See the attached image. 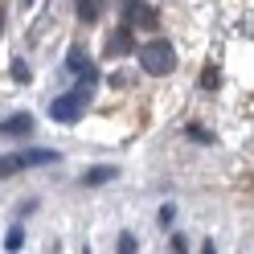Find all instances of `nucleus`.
Masks as SVG:
<instances>
[{
	"mask_svg": "<svg viewBox=\"0 0 254 254\" xmlns=\"http://www.w3.org/2000/svg\"><path fill=\"white\" fill-rule=\"evenodd\" d=\"M21 246H25V230H21V226H12L8 238H4V250H21Z\"/></svg>",
	"mask_w": 254,
	"mask_h": 254,
	"instance_id": "nucleus-8",
	"label": "nucleus"
},
{
	"mask_svg": "<svg viewBox=\"0 0 254 254\" xmlns=\"http://www.w3.org/2000/svg\"><path fill=\"white\" fill-rule=\"evenodd\" d=\"M12 78H17V82H29V66H25V62L17 58V62H12Z\"/></svg>",
	"mask_w": 254,
	"mask_h": 254,
	"instance_id": "nucleus-13",
	"label": "nucleus"
},
{
	"mask_svg": "<svg viewBox=\"0 0 254 254\" xmlns=\"http://www.w3.org/2000/svg\"><path fill=\"white\" fill-rule=\"evenodd\" d=\"M119 177V168L115 164H99V168H86V177H82V185H107V181H115Z\"/></svg>",
	"mask_w": 254,
	"mask_h": 254,
	"instance_id": "nucleus-6",
	"label": "nucleus"
},
{
	"mask_svg": "<svg viewBox=\"0 0 254 254\" xmlns=\"http://www.w3.org/2000/svg\"><path fill=\"white\" fill-rule=\"evenodd\" d=\"M172 217H177V209H172V205H164L160 217H156V221H160V230H172Z\"/></svg>",
	"mask_w": 254,
	"mask_h": 254,
	"instance_id": "nucleus-12",
	"label": "nucleus"
},
{
	"mask_svg": "<svg viewBox=\"0 0 254 254\" xmlns=\"http://www.w3.org/2000/svg\"><path fill=\"white\" fill-rule=\"evenodd\" d=\"M201 86H205V90H213V86H217V66H209V70L201 74Z\"/></svg>",
	"mask_w": 254,
	"mask_h": 254,
	"instance_id": "nucleus-14",
	"label": "nucleus"
},
{
	"mask_svg": "<svg viewBox=\"0 0 254 254\" xmlns=\"http://www.w3.org/2000/svg\"><path fill=\"white\" fill-rule=\"evenodd\" d=\"M189 139H197V144H213V135H209V131H205V127H197V123H193V127H189Z\"/></svg>",
	"mask_w": 254,
	"mask_h": 254,
	"instance_id": "nucleus-10",
	"label": "nucleus"
},
{
	"mask_svg": "<svg viewBox=\"0 0 254 254\" xmlns=\"http://www.w3.org/2000/svg\"><path fill=\"white\" fill-rule=\"evenodd\" d=\"M29 131H33V115H17L0 123V135H29Z\"/></svg>",
	"mask_w": 254,
	"mask_h": 254,
	"instance_id": "nucleus-7",
	"label": "nucleus"
},
{
	"mask_svg": "<svg viewBox=\"0 0 254 254\" xmlns=\"http://www.w3.org/2000/svg\"><path fill=\"white\" fill-rule=\"evenodd\" d=\"M78 17H82V21H99V8H94V0H78Z\"/></svg>",
	"mask_w": 254,
	"mask_h": 254,
	"instance_id": "nucleus-9",
	"label": "nucleus"
},
{
	"mask_svg": "<svg viewBox=\"0 0 254 254\" xmlns=\"http://www.w3.org/2000/svg\"><path fill=\"white\" fill-rule=\"evenodd\" d=\"M86 103H90V90L78 86V90H70V94H62V99L50 103V115L58 123H78V119H82V111H86Z\"/></svg>",
	"mask_w": 254,
	"mask_h": 254,
	"instance_id": "nucleus-2",
	"label": "nucleus"
},
{
	"mask_svg": "<svg viewBox=\"0 0 254 254\" xmlns=\"http://www.w3.org/2000/svg\"><path fill=\"white\" fill-rule=\"evenodd\" d=\"M58 152H41V148H29L21 156H8V160H0V177H8V172H21V168H33V164H54Z\"/></svg>",
	"mask_w": 254,
	"mask_h": 254,
	"instance_id": "nucleus-3",
	"label": "nucleus"
},
{
	"mask_svg": "<svg viewBox=\"0 0 254 254\" xmlns=\"http://www.w3.org/2000/svg\"><path fill=\"white\" fill-rule=\"evenodd\" d=\"M131 50H135V29L123 21L115 33L107 37V54H111V58H123V54H131Z\"/></svg>",
	"mask_w": 254,
	"mask_h": 254,
	"instance_id": "nucleus-5",
	"label": "nucleus"
},
{
	"mask_svg": "<svg viewBox=\"0 0 254 254\" xmlns=\"http://www.w3.org/2000/svg\"><path fill=\"white\" fill-rule=\"evenodd\" d=\"M139 242H135V234H119V254H131Z\"/></svg>",
	"mask_w": 254,
	"mask_h": 254,
	"instance_id": "nucleus-11",
	"label": "nucleus"
},
{
	"mask_svg": "<svg viewBox=\"0 0 254 254\" xmlns=\"http://www.w3.org/2000/svg\"><path fill=\"white\" fill-rule=\"evenodd\" d=\"M66 70L82 78V86H94V82H99V70L90 66V58H86L82 50H70V54H66Z\"/></svg>",
	"mask_w": 254,
	"mask_h": 254,
	"instance_id": "nucleus-4",
	"label": "nucleus"
},
{
	"mask_svg": "<svg viewBox=\"0 0 254 254\" xmlns=\"http://www.w3.org/2000/svg\"><path fill=\"white\" fill-rule=\"evenodd\" d=\"M139 66H144V74H152V78H164V74L177 70V50L156 37V41H148L144 50H139Z\"/></svg>",
	"mask_w": 254,
	"mask_h": 254,
	"instance_id": "nucleus-1",
	"label": "nucleus"
}]
</instances>
